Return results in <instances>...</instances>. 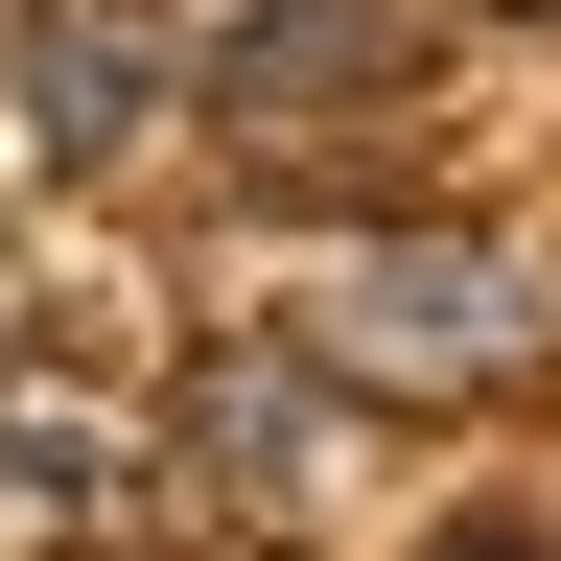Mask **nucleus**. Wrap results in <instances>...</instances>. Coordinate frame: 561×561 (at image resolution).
<instances>
[{
  "label": "nucleus",
  "mask_w": 561,
  "mask_h": 561,
  "mask_svg": "<svg viewBox=\"0 0 561 561\" xmlns=\"http://www.w3.org/2000/svg\"><path fill=\"white\" fill-rule=\"evenodd\" d=\"M398 70H421V0H210L187 94L234 117V140H305V117H375Z\"/></svg>",
  "instance_id": "obj_1"
},
{
  "label": "nucleus",
  "mask_w": 561,
  "mask_h": 561,
  "mask_svg": "<svg viewBox=\"0 0 561 561\" xmlns=\"http://www.w3.org/2000/svg\"><path fill=\"white\" fill-rule=\"evenodd\" d=\"M305 351H328V375H375V398H445V375H515L538 305H515L491 257H351L328 305H305Z\"/></svg>",
  "instance_id": "obj_2"
},
{
  "label": "nucleus",
  "mask_w": 561,
  "mask_h": 561,
  "mask_svg": "<svg viewBox=\"0 0 561 561\" xmlns=\"http://www.w3.org/2000/svg\"><path fill=\"white\" fill-rule=\"evenodd\" d=\"M164 445H187L210 491H305V375H280V351H257V375H187Z\"/></svg>",
  "instance_id": "obj_3"
},
{
  "label": "nucleus",
  "mask_w": 561,
  "mask_h": 561,
  "mask_svg": "<svg viewBox=\"0 0 561 561\" xmlns=\"http://www.w3.org/2000/svg\"><path fill=\"white\" fill-rule=\"evenodd\" d=\"M0 491H24V515H117V445H94V421H24V398H0Z\"/></svg>",
  "instance_id": "obj_4"
},
{
  "label": "nucleus",
  "mask_w": 561,
  "mask_h": 561,
  "mask_svg": "<svg viewBox=\"0 0 561 561\" xmlns=\"http://www.w3.org/2000/svg\"><path fill=\"white\" fill-rule=\"evenodd\" d=\"M421 561H561L538 515H445V538H421Z\"/></svg>",
  "instance_id": "obj_5"
},
{
  "label": "nucleus",
  "mask_w": 561,
  "mask_h": 561,
  "mask_svg": "<svg viewBox=\"0 0 561 561\" xmlns=\"http://www.w3.org/2000/svg\"><path fill=\"white\" fill-rule=\"evenodd\" d=\"M491 24H561V0H491Z\"/></svg>",
  "instance_id": "obj_6"
},
{
  "label": "nucleus",
  "mask_w": 561,
  "mask_h": 561,
  "mask_svg": "<svg viewBox=\"0 0 561 561\" xmlns=\"http://www.w3.org/2000/svg\"><path fill=\"white\" fill-rule=\"evenodd\" d=\"M257 561H280V538H257Z\"/></svg>",
  "instance_id": "obj_7"
}]
</instances>
